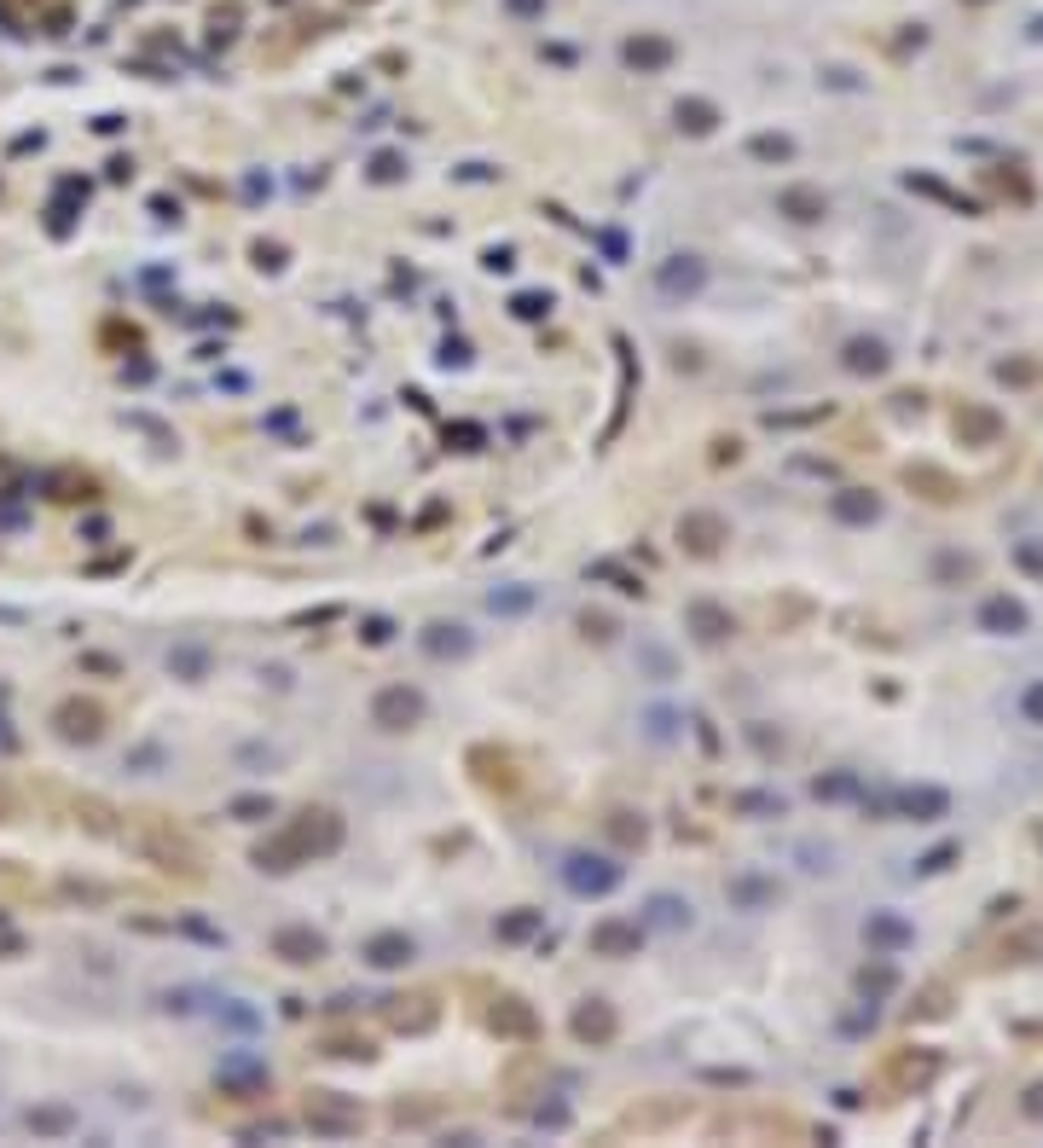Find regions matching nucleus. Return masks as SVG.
Listing matches in <instances>:
<instances>
[{
  "label": "nucleus",
  "instance_id": "obj_1",
  "mask_svg": "<svg viewBox=\"0 0 1043 1148\" xmlns=\"http://www.w3.org/2000/svg\"><path fill=\"white\" fill-rule=\"evenodd\" d=\"M1032 707H1038V713H1043V691H1038V697H1032Z\"/></svg>",
  "mask_w": 1043,
  "mask_h": 1148
}]
</instances>
